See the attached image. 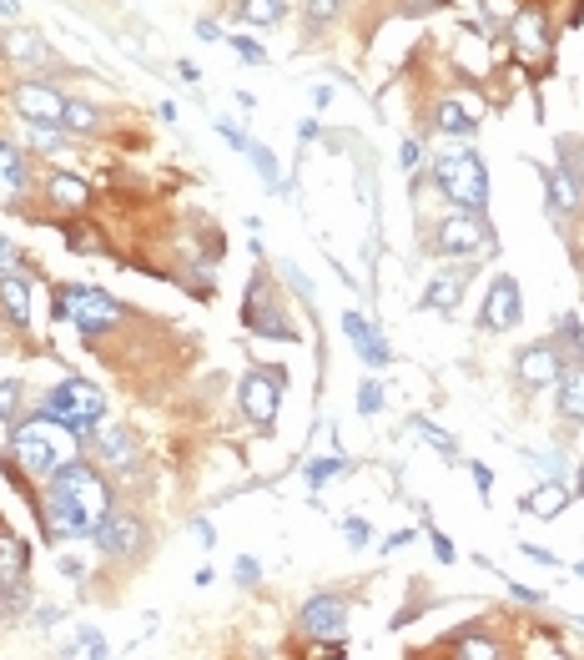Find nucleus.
Instances as JSON below:
<instances>
[{
    "instance_id": "nucleus-1",
    "label": "nucleus",
    "mask_w": 584,
    "mask_h": 660,
    "mask_svg": "<svg viewBox=\"0 0 584 660\" xmlns=\"http://www.w3.org/2000/svg\"><path fill=\"white\" fill-rule=\"evenodd\" d=\"M111 514V494H106V479L86 464H66L51 474V489H46V530L51 535H96L101 519Z\"/></svg>"
},
{
    "instance_id": "nucleus-2",
    "label": "nucleus",
    "mask_w": 584,
    "mask_h": 660,
    "mask_svg": "<svg viewBox=\"0 0 584 660\" xmlns=\"http://www.w3.org/2000/svg\"><path fill=\"white\" fill-rule=\"evenodd\" d=\"M16 459L31 469V474H56L76 459V429H66L61 419L41 414V419H26L16 429Z\"/></svg>"
},
{
    "instance_id": "nucleus-3",
    "label": "nucleus",
    "mask_w": 584,
    "mask_h": 660,
    "mask_svg": "<svg viewBox=\"0 0 584 660\" xmlns=\"http://www.w3.org/2000/svg\"><path fill=\"white\" fill-rule=\"evenodd\" d=\"M438 187H444L464 212H484L489 207V177H484V162L474 152H449V157H438L433 167Z\"/></svg>"
},
{
    "instance_id": "nucleus-4",
    "label": "nucleus",
    "mask_w": 584,
    "mask_h": 660,
    "mask_svg": "<svg viewBox=\"0 0 584 660\" xmlns=\"http://www.w3.org/2000/svg\"><path fill=\"white\" fill-rule=\"evenodd\" d=\"M46 414L61 419V424L76 429V434H91V429L101 424L106 404H101V393H96L86 378H66V383L51 393V399H46Z\"/></svg>"
},
{
    "instance_id": "nucleus-5",
    "label": "nucleus",
    "mask_w": 584,
    "mask_h": 660,
    "mask_svg": "<svg viewBox=\"0 0 584 660\" xmlns=\"http://www.w3.org/2000/svg\"><path fill=\"white\" fill-rule=\"evenodd\" d=\"M61 313H66L76 328H86V333H101V328L121 323V308H116L106 293H96V288H66V293H61Z\"/></svg>"
},
{
    "instance_id": "nucleus-6",
    "label": "nucleus",
    "mask_w": 584,
    "mask_h": 660,
    "mask_svg": "<svg viewBox=\"0 0 584 660\" xmlns=\"http://www.w3.org/2000/svg\"><path fill=\"white\" fill-rule=\"evenodd\" d=\"M489 242V227L479 222V212H454L444 227H438V252H444V257H474L479 247Z\"/></svg>"
},
{
    "instance_id": "nucleus-7",
    "label": "nucleus",
    "mask_w": 584,
    "mask_h": 660,
    "mask_svg": "<svg viewBox=\"0 0 584 660\" xmlns=\"http://www.w3.org/2000/svg\"><path fill=\"white\" fill-rule=\"evenodd\" d=\"M237 404H242V414L252 419V424H272L277 419V404H282V383L272 378V373H247L242 378V388H237Z\"/></svg>"
},
{
    "instance_id": "nucleus-8",
    "label": "nucleus",
    "mask_w": 584,
    "mask_h": 660,
    "mask_svg": "<svg viewBox=\"0 0 584 660\" xmlns=\"http://www.w3.org/2000/svg\"><path fill=\"white\" fill-rule=\"evenodd\" d=\"M519 318H524V303H519L514 278H494L489 298H484V328L489 333H509V328H519Z\"/></svg>"
},
{
    "instance_id": "nucleus-9",
    "label": "nucleus",
    "mask_w": 584,
    "mask_h": 660,
    "mask_svg": "<svg viewBox=\"0 0 584 660\" xmlns=\"http://www.w3.org/2000/svg\"><path fill=\"white\" fill-rule=\"evenodd\" d=\"M16 111L31 126H46V121H61L66 116V96L51 91V86H41V81H26V86H16Z\"/></svg>"
},
{
    "instance_id": "nucleus-10",
    "label": "nucleus",
    "mask_w": 584,
    "mask_h": 660,
    "mask_svg": "<svg viewBox=\"0 0 584 660\" xmlns=\"http://www.w3.org/2000/svg\"><path fill=\"white\" fill-rule=\"evenodd\" d=\"M343 625H348V605H343L338 595H318V600L303 605V630H308V635H318V640H338Z\"/></svg>"
},
{
    "instance_id": "nucleus-11",
    "label": "nucleus",
    "mask_w": 584,
    "mask_h": 660,
    "mask_svg": "<svg viewBox=\"0 0 584 660\" xmlns=\"http://www.w3.org/2000/svg\"><path fill=\"white\" fill-rule=\"evenodd\" d=\"M141 524L131 519V514H106L101 519V530H96V545L106 550V555H136L141 550Z\"/></svg>"
},
{
    "instance_id": "nucleus-12",
    "label": "nucleus",
    "mask_w": 584,
    "mask_h": 660,
    "mask_svg": "<svg viewBox=\"0 0 584 660\" xmlns=\"http://www.w3.org/2000/svg\"><path fill=\"white\" fill-rule=\"evenodd\" d=\"M514 51H519L524 61H544V56H549L544 11H519V16H514Z\"/></svg>"
},
{
    "instance_id": "nucleus-13",
    "label": "nucleus",
    "mask_w": 584,
    "mask_h": 660,
    "mask_svg": "<svg viewBox=\"0 0 584 660\" xmlns=\"http://www.w3.org/2000/svg\"><path fill=\"white\" fill-rule=\"evenodd\" d=\"M564 368H559V353L549 348V343H539V348H524L519 353V378L529 383V388H544V383H554Z\"/></svg>"
},
{
    "instance_id": "nucleus-14",
    "label": "nucleus",
    "mask_w": 584,
    "mask_h": 660,
    "mask_svg": "<svg viewBox=\"0 0 584 660\" xmlns=\"http://www.w3.org/2000/svg\"><path fill=\"white\" fill-rule=\"evenodd\" d=\"M247 328H257V333H267V338H298V333L282 323V313L267 303V288H252V293H247Z\"/></svg>"
},
{
    "instance_id": "nucleus-15",
    "label": "nucleus",
    "mask_w": 584,
    "mask_h": 660,
    "mask_svg": "<svg viewBox=\"0 0 584 660\" xmlns=\"http://www.w3.org/2000/svg\"><path fill=\"white\" fill-rule=\"evenodd\" d=\"M474 116H479V101H474V96H449L444 106H438L433 126L449 131V137H469V131H474Z\"/></svg>"
},
{
    "instance_id": "nucleus-16",
    "label": "nucleus",
    "mask_w": 584,
    "mask_h": 660,
    "mask_svg": "<svg viewBox=\"0 0 584 660\" xmlns=\"http://www.w3.org/2000/svg\"><path fill=\"white\" fill-rule=\"evenodd\" d=\"M343 328H348L353 348L363 353V363H373V368H383V363H388V343H383V333H378V328H368V318L348 313V318H343Z\"/></svg>"
},
{
    "instance_id": "nucleus-17",
    "label": "nucleus",
    "mask_w": 584,
    "mask_h": 660,
    "mask_svg": "<svg viewBox=\"0 0 584 660\" xmlns=\"http://www.w3.org/2000/svg\"><path fill=\"white\" fill-rule=\"evenodd\" d=\"M564 504H569V489H564L559 479H544V484H534V489L519 499V509H524V514H534V519H554Z\"/></svg>"
},
{
    "instance_id": "nucleus-18",
    "label": "nucleus",
    "mask_w": 584,
    "mask_h": 660,
    "mask_svg": "<svg viewBox=\"0 0 584 660\" xmlns=\"http://www.w3.org/2000/svg\"><path fill=\"white\" fill-rule=\"evenodd\" d=\"M26 585V545L16 535H0V595Z\"/></svg>"
},
{
    "instance_id": "nucleus-19",
    "label": "nucleus",
    "mask_w": 584,
    "mask_h": 660,
    "mask_svg": "<svg viewBox=\"0 0 584 660\" xmlns=\"http://www.w3.org/2000/svg\"><path fill=\"white\" fill-rule=\"evenodd\" d=\"M0 308L11 313V323H16V328H26V323H31V288H26V278H16V273L0 278Z\"/></svg>"
},
{
    "instance_id": "nucleus-20",
    "label": "nucleus",
    "mask_w": 584,
    "mask_h": 660,
    "mask_svg": "<svg viewBox=\"0 0 584 660\" xmlns=\"http://www.w3.org/2000/svg\"><path fill=\"white\" fill-rule=\"evenodd\" d=\"M464 273H444V278H433V288L423 293V303L428 308H438V313H449V308H459V298H464Z\"/></svg>"
},
{
    "instance_id": "nucleus-21",
    "label": "nucleus",
    "mask_w": 584,
    "mask_h": 660,
    "mask_svg": "<svg viewBox=\"0 0 584 660\" xmlns=\"http://www.w3.org/2000/svg\"><path fill=\"white\" fill-rule=\"evenodd\" d=\"M21 187H26V172H21V157H16V147H6L0 142V202H16L21 197Z\"/></svg>"
},
{
    "instance_id": "nucleus-22",
    "label": "nucleus",
    "mask_w": 584,
    "mask_h": 660,
    "mask_svg": "<svg viewBox=\"0 0 584 660\" xmlns=\"http://www.w3.org/2000/svg\"><path fill=\"white\" fill-rule=\"evenodd\" d=\"M559 378H564V388H559V414L579 424L584 419V363L574 373H559Z\"/></svg>"
},
{
    "instance_id": "nucleus-23",
    "label": "nucleus",
    "mask_w": 584,
    "mask_h": 660,
    "mask_svg": "<svg viewBox=\"0 0 584 660\" xmlns=\"http://www.w3.org/2000/svg\"><path fill=\"white\" fill-rule=\"evenodd\" d=\"M101 459H106L111 469H131V459H136V444H131V434H121V429L101 434Z\"/></svg>"
},
{
    "instance_id": "nucleus-24",
    "label": "nucleus",
    "mask_w": 584,
    "mask_h": 660,
    "mask_svg": "<svg viewBox=\"0 0 584 660\" xmlns=\"http://www.w3.org/2000/svg\"><path fill=\"white\" fill-rule=\"evenodd\" d=\"M549 202H554L559 212H569V207L579 202V182H574V172H569V167L549 172Z\"/></svg>"
},
{
    "instance_id": "nucleus-25",
    "label": "nucleus",
    "mask_w": 584,
    "mask_h": 660,
    "mask_svg": "<svg viewBox=\"0 0 584 660\" xmlns=\"http://www.w3.org/2000/svg\"><path fill=\"white\" fill-rule=\"evenodd\" d=\"M51 197L61 202V207H86L91 202V192H86V182H76V177H51Z\"/></svg>"
},
{
    "instance_id": "nucleus-26",
    "label": "nucleus",
    "mask_w": 584,
    "mask_h": 660,
    "mask_svg": "<svg viewBox=\"0 0 584 660\" xmlns=\"http://www.w3.org/2000/svg\"><path fill=\"white\" fill-rule=\"evenodd\" d=\"M242 21H252V26L282 21V0H242Z\"/></svg>"
},
{
    "instance_id": "nucleus-27",
    "label": "nucleus",
    "mask_w": 584,
    "mask_h": 660,
    "mask_svg": "<svg viewBox=\"0 0 584 660\" xmlns=\"http://www.w3.org/2000/svg\"><path fill=\"white\" fill-rule=\"evenodd\" d=\"M6 51H11L16 61H46V46H41V36H31V31H16V36L6 41Z\"/></svg>"
},
{
    "instance_id": "nucleus-28",
    "label": "nucleus",
    "mask_w": 584,
    "mask_h": 660,
    "mask_svg": "<svg viewBox=\"0 0 584 660\" xmlns=\"http://www.w3.org/2000/svg\"><path fill=\"white\" fill-rule=\"evenodd\" d=\"M242 152H247V157L257 162V172H262V182H267V187H277V182H282V177H277V157H272V152H267L262 142H247Z\"/></svg>"
},
{
    "instance_id": "nucleus-29",
    "label": "nucleus",
    "mask_w": 584,
    "mask_h": 660,
    "mask_svg": "<svg viewBox=\"0 0 584 660\" xmlns=\"http://www.w3.org/2000/svg\"><path fill=\"white\" fill-rule=\"evenodd\" d=\"M413 429H418V434H423V439H428V444H433L438 454H444V459H459V444H454L449 434H438V429H433L428 419H413Z\"/></svg>"
},
{
    "instance_id": "nucleus-30",
    "label": "nucleus",
    "mask_w": 584,
    "mask_h": 660,
    "mask_svg": "<svg viewBox=\"0 0 584 660\" xmlns=\"http://www.w3.org/2000/svg\"><path fill=\"white\" fill-rule=\"evenodd\" d=\"M61 121H66L71 131H91V126H96V111H91L86 101H66V116H61Z\"/></svg>"
},
{
    "instance_id": "nucleus-31",
    "label": "nucleus",
    "mask_w": 584,
    "mask_h": 660,
    "mask_svg": "<svg viewBox=\"0 0 584 660\" xmlns=\"http://www.w3.org/2000/svg\"><path fill=\"white\" fill-rule=\"evenodd\" d=\"M338 474H343V459H338V454H333V459H318V464H308V484H318V489H323L328 479H338Z\"/></svg>"
},
{
    "instance_id": "nucleus-32",
    "label": "nucleus",
    "mask_w": 584,
    "mask_h": 660,
    "mask_svg": "<svg viewBox=\"0 0 584 660\" xmlns=\"http://www.w3.org/2000/svg\"><path fill=\"white\" fill-rule=\"evenodd\" d=\"M358 409H363V414H378V409H383V388H378L373 378L358 383Z\"/></svg>"
},
{
    "instance_id": "nucleus-33",
    "label": "nucleus",
    "mask_w": 584,
    "mask_h": 660,
    "mask_svg": "<svg viewBox=\"0 0 584 660\" xmlns=\"http://www.w3.org/2000/svg\"><path fill=\"white\" fill-rule=\"evenodd\" d=\"M459 655H464V660H489V655H499V645L484 640V635H469V640L459 645Z\"/></svg>"
},
{
    "instance_id": "nucleus-34",
    "label": "nucleus",
    "mask_w": 584,
    "mask_h": 660,
    "mask_svg": "<svg viewBox=\"0 0 584 660\" xmlns=\"http://www.w3.org/2000/svg\"><path fill=\"white\" fill-rule=\"evenodd\" d=\"M16 409H21V383L11 378V383H0V419H16Z\"/></svg>"
},
{
    "instance_id": "nucleus-35",
    "label": "nucleus",
    "mask_w": 584,
    "mask_h": 660,
    "mask_svg": "<svg viewBox=\"0 0 584 660\" xmlns=\"http://www.w3.org/2000/svg\"><path fill=\"white\" fill-rule=\"evenodd\" d=\"M227 41H232V51H237L242 61H252V66H262V61H267V51H262L252 36H227Z\"/></svg>"
},
{
    "instance_id": "nucleus-36",
    "label": "nucleus",
    "mask_w": 584,
    "mask_h": 660,
    "mask_svg": "<svg viewBox=\"0 0 584 660\" xmlns=\"http://www.w3.org/2000/svg\"><path fill=\"white\" fill-rule=\"evenodd\" d=\"M76 655H106V635H101V630H81Z\"/></svg>"
},
{
    "instance_id": "nucleus-37",
    "label": "nucleus",
    "mask_w": 584,
    "mask_h": 660,
    "mask_svg": "<svg viewBox=\"0 0 584 660\" xmlns=\"http://www.w3.org/2000/svg\"><path fill=\"white\" fill-rule=\"evenodd\" d=\"M484 11H489V21H514L519 16L514 0H484Z\"/></svg>"
},
{
    "instance_id": "nucleus-38",
    "label": "nucleus",
    "mask_w": 584,
    "mask_h": 660,
    "mask_svg": "<svg viewBox=\"0 0 584 660\" xmlns=\"http://www.w3.org/2000/svg\"><path fill=\"white\" fill-rule=\"evenodd\" d=\"M308 16H313V26L333 21V16H338V0H308Z\"/></svg>"
},
{
    "instance_id": "nucleus-39",
    "label": "nucleus",
    "mask_w": 584,
    "mask_h": 660,
    "mask_svg": "<svg viewBox=\"0 0 584 660\" xmlns=\"http://www.w3.org/2000/svg\"><path fill=\"white\" fill-rule=\"evenodd\" d=\"M343 535H348V545H368V524H363V519H348Z\"/></svg>"
},
{
    "instance_id": "nucleus-40",
    "label": "nucleus",
    "mask_w": 584,
    "mask_h": 660,
    "mask_svg": "<svg viewBox=\"0 0 584 660\" xmlns=\"http://www.w3.org/2000/svg\"><path fill=\"white\" fill-rule=\"evenodd\" d=\"M257 575H262V565H257L252 555H242V560H237V580H242V585H252Z\"/></svg>"
},
{
    "instance_id": "nucleus-41",
    "label": "nucleus",
    "mask_w": 584,
    "mask_h": 660,
    "mask_svg": "<svg viewBox=\"0 0 584 660\" xmlns=\"http://www.w3.org/2000/svg\"><path fill=\"white\" fill-rule=\"evenodd\" d=\"M403 167H408V172L423 167V147H418V142H403Z\"/></svg>"
},
{
    "instance_id": "nucleus-42",
    "label": "nucleus",
    "mask_w": 584,
    "mask_h": 660,
    "mask_svg": "<svg viewBox=\"0 0 584 660\" xmlns=\"http://www.w3.org/2000/svg\"><path fill=\"white\" fill-rule=\"evenodd\" d=\"M474 479H479V494L489 499V489H494V479H489V469H484V464H474Z\"/></svg>"
},
{
    "instance_id": "nucleus-43",
    "label": "nucleus",
    "mask_w": 584,
    "mask_h": 660,
    "mask_svg": "<svg viewBox=\"0 0 584 660\" xmlns=\"http://www.w3.org/2000/svg\"><path fill=\"white\" fill-rule=\"evenodd\" d=\"M524 555H529V560H534V565H559V560H554V555H549V550H534V545H524Z\"/></svg>"
},
{
    "instance_id": "nucleus-44",
    "label": "nucleus",
    "mask_w": 584,
    "mask_h": 660,
    "mask_svg": "<svg viewBox=\"0 0 584 660\" xmlns=\"http://www.w3.org/2000/svg\"><path fill=\"white\" fill-rule=\"evenodd\" d=\"M433 550H438V560H444V565H449V560H454V545H449V540H444V535H438V540H433Z\"/></svg>"
},
{
    "instance_id": "nucleus-45",
    "label": "nucleus",
    "mask_w": 584,
    "mask_h": 660,
    "mask_svg": "<svg viewBox=\"0 0 584 660\" xmlns=\"http://www.w3.org/2000/svg\"><path fill=\"white\" fill-rule=\"evenodd\" d=\"M197 36H202V41H222V31H217L212 21H197Z\"/></svg>"
},
{
    "instance_id": "nucleus-46",
    "label": "nucleus",
    "mask_w": 584,
    "mask_h": 660,
    "mask_svg": "<svg viewBox=\"0 0 584 660\" xmlns=\"http://www.w3.org/2000/svg\"><path fill=\"white\" fill-rule=\"evenodd\" d=\"M509 590H514V595H519V600H529V605H539V600H544V595H539V590H524V585H509Z\"/></svg>"
},
{
    "instance_id": "nucleus-47",
    "label": "nucleus",
    "mask_w": 584,
    "mask_h": 660,
    "mask_svg": "<svg viewBox=\"0 0 584 660\" xmlns=\"http://www.w3.org/2000/svg\"><path fill=\"white\" fill-rule=\"evenodd\" d=\"M0 16H11V21H16V16H21V6H16V0H0Z\"/></svg>"
},
{
    "instance_id": "nucleus-48",
    "label": "nucleus",
    "mask_w": 584,
    "mask_h": 660,
    "mask_svg": "<svg viewBox=\"0 0 584 660\" xmlns=\"http://www.w3.org/2000/svg\"><path fill=\"white\" fill-rule=\"evenodd\" d=\"M413 11H433V6H444V0H408Z\"/></svg>"
},
{
    "instance_id": "nucleus-49",
    "label": "nucleus",
    "mask_w": 584,
    "mask_h": 660,
    "mask_svg": "<svg viewBox=\"0 0 584 660\" xmlns=\"http://www.w3.org/2000/svg\"><path fill=\"white\" fill-rule=\"evenodd\" d=\"M574 494H584V469H579V479H574Z\"/></svg>"
},
{
    "instance_id": "nucleus-50",
    "label": "nucleus",
    "mask_w": 584,
    "mask_h": 660,
    "mask_svg": "<svg viewBox=\"0 0 584 660\" xmlns=\"http://www.w3.org/2000/svg\"><path fill=\"white\" fill-rule=\"evenodd\" d=\"M579 575H584V560H579Z\"/></svg>"
},
{
    "instance_id": "nucleus-51",
    "label": "nucleus",
    "mask_w": 584,
    "mask_h": 660,
    "mask_svg": "<svg viewBox=\"0 0 584 660\" xmlns=\"http://www.w3.org/2000/svg\"><path fill=\"white\" fill-rule=\"evenodd\" d=\"M579 630H584V620H579Z\"/></svg>"
},
{
    "instance_id": "nucleus-52",
    "label": "nucleus",
    "mask_w": 584,
    "mask_h": 660,
    "mask_svg": "<svg viewBox=\"0 0 584 660\" xmlns=\"http://www.w3.org/2000/svg\"><path fill=\"white\" fill-rule=\"evenodd\" d=\"M0 51H6V46H0Z\"/></svg>"
}]
</instances>
